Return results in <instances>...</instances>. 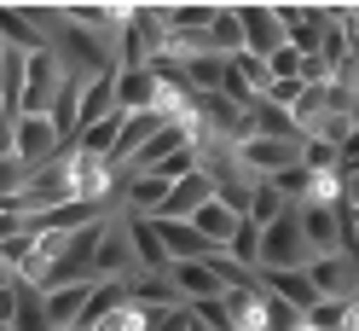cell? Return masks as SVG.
<instances>
[{
  "instance_id": "6da1fadb",
  "label": "cell",
  "mask_w": 359,
  "mask_h": 331,
  "mask_svg": "<svg viewBox=\"0 0 359 331\" xmlns=\"http://www.w3.org/2000/svg\"><path fill=\"white\" fill-rule=\"evenodd\" d=\"M313 261V245H307V233H302V221H296V204H290L273 227H261V273H278V268H307Z\"/></svg>"
},
{
  "instance_id": "7a4b0ae2",
  "label": "cell",
  "mask_w": 359,
  "mask_h": 331,
  "mask_svg": "<svg viewBox=\"0 0 359 331\" xmlns=\"http://www.w3.org/2000/svg\"><path fill=\"white\" fill-rule=\"evenodd\" d=\"M58 82H64V64L53 47H41L24 58V99H18V117H47V105L58 93Z\"/></svg>"
},
{
  "instance_id": "3957f363",
  "label": "cell",
  "mask_w": 359,
  "mask_h": 331,
  "mask_svg": "<svg viewBox=\"0 0 359 331\" xmlns=\"http://www.w3.org/2000/svg\"><path fill=\"white\" fill-rule=\"evenodd\" d=\"M122 279H133V238H128V221L116 215L93 250V285H122Z\"/></svg>"
},
{
  "instance_id": "277c9868",
  "label": "cell",
  "mask_w": 359,
  "mask_h": 331,
  "mask_svg": "<svg viewBox=\"0 0 359 331\" xmlns=\"http://www.w3.org/2000/svg\"><path fill=\"white\" fill-rule=\"evenodd\" d=\"M64 151H70V145L58 140V128L47 117H18V151H12V157L24 169H47V163L64 157Z\"/></svg>"
},
{
  "instance_id": "5b68a950",
  "label": "cell",
  "mask_w": 359,
  "mask_h": 331,
  "mask_svg": "<svg viewBox=\"0 0 359 331\" xmlns=\"http://www.w3.org/2000/svg\"><path fill=\"white\" fill-rule=\"evenodd\" d=\"M307 279H313V291H319V302H348L353 285H359V261H353L348 250L313 256V261H307Z\"/></svg>"
},
{
  "instance_id": "8992f818",
  "label": "cell",
  "mask_w": 359,
  "mask_h": 331,
  "mask_svg": "<svg viewBox=\"0 0 359 331\" xmlns=\"http://www.w3.org/2000/svg\"><path fill=\"white\" fill-rule=\"evenodd\" d=\"M215 197V174L209 169H197V174H186V181H174L168 186V197H163V209H156L151 221H191L197 209H203Z\"/></svg>"
},
{
  "instance_id": "52a82bcc",
  "label": "cell",
  "mask_w": 359,
  "mask_h": 331,
  "mask_svg": "<svg viewBox=\"0 0 359 331\" xmlns=\"http://www.w3.org/2000/svg\"><path fill=\"white\" fill-rule=\"evenodd\" d=\"M238 24H243V53L250 58H273L284 47V24L273 6H238Z\"/></svg>"
},
{
  "instance_id": "ba28073f",
  "label": "cell",
  "mask_w": 359,
  "mask_h": 331,
  "mask_svg": "<svg viewBox=\"0 0 359 331\" xmlns=\"http://www.w3.org/2000/svg\"><path fill=\"white\" fill-rule=\"evenodd\" d=\"M151 227H156V238H163L168 261H215V256H220L209 238L191 227V221H151Z\"/></svg>"
},
{
  "instance_id": "9c48e42d",
  "label": "cell",
  "mask_w": 359,
  "mask_h": 331,
  "mask_svg": "<svg viewBox=\"0 0 359 331\" xmlns=\"http://www.w3.org/2000/svg\"><path fill=\"white\" fill-rule=\"evenodd\" d=\"M296 221L307 233L313 256H336L342 250V209H325V204H296Z\"/></svg>"
},
{
  "instance_id": "30bf717a",
  "label": "cell",
  "mask_w": 359,
  "mask_h": 331,
  "mask_svg": "<svg viewBox=\"0 0 359 331\" xmlns=\"http://www.w3.org/2000/svg\"><path fill=\"white\" fill-rule=\"evenodd\" d=\"M87 297H93V279H81V285H53V291H41L47 325H53V331H76V325H81Z\"/></svg>"
},
{
  "instance_id": "8fae6325",
  "label": "cell",
  "mask_w": 359,
  "mask_h": 331,
  "mask_svg": "<svg viewBox=\"0 0 359 331\" xmlns=\"http://www.w3.org/2000/svg\"><path fill=\"white\" fill-rule=\"evenodd\" d=\"M122 221H128V238H133V273L168 279L174 261H168V250H163V238H156V227H151V221H140V215H122Z\"/></svg>"
},
{
  "instance_id": "7c38bea8",
  "label": "cell",
  "mask_w": 359,
  "mask_h": 331,
  "mask_svg": "<svg viewBox=\"0 0 359 331\" xmlns=\"http://www.w3.org/2000/svg\"><path fill=\"white\" fill-rule=\"evenodd\" d=\"M174 291H180V302H209V297H226V285H220V273H215V261H174Z\"/></svg>"
},
{
  "instance_id": "4fadbf2b",
  "label": "cell",
  "mask_w": 359,
  "mask_h": 331,
  "mask_svg": "<svg viewBox=\"0 0 359 331\" xmlns=\"http://www.w3.org/2000/svg\"><path fill=\"white\" fill-rule=\"evenodd\" d=\"M0 47H12V53L47 47V30L35 24V6H0Z\"/></svg>"
},
{
  "instance_id": "5bb4252c",
  "label": "cell",
  "mask_w": 359,
  "mask_h": 331,
  "mask_svg": "<svg viewBox=\"0 0 359 331\" xmlns=\"http://www.w3.org/2000/svg\"><path fill=\"white\" fill-rule=\"evenodd\" d=\"M163 105V82L151 70H116V110L122 117H140V110Z\"/></svg>"
},
{
  "instance_id": "9a60e30c",
  "label": "cell",
  "mask_w": 359,
  "mask_h": 331,
  "mask_svg": "<svg viewBox=\"0 0 359 331\" xmlns=\"http://www.w3.org/2000/svg\"><path fill=\"white\" fill-rule=\"evenodd\" d=\"M261 291L266 297H278V302H290L296 314H307L313 302H319V291H313V279H307V268L296 273V268H278V273H261Z\"/></svg>"
},
{
  "instance_id": "2e32d148",
  "label": "cell",
  "mask_w": 359,
  "mask_h": 331,
  "mask_svg": "<svg viewBox=\"0 0 359 331\" xmlns=\"http://www.w3.org/2000/svg\"><path fill=\"white\" fill-rule=\"evenodd\" d=\"M238 221H243V215H238L232 204H220V197H209V204H203V209H197V215H191V227H197V233H203V238H209V245H215V250H226V238L238 233Z\"/></svg>"
},
{
  "instance_id": "e0dca14e",
  "label": "cell",
  "mask_w": 359,
  "mask_h": 331,
  "mask_svg": "<svg viewBox=\"0 0 359 331\" xmlns=\"http://www.w3.org/2000/svg\"><path fill=\"white\" fill-rule=\"evenodd\" d=\"M250 134H261V140H302V128H296V117H290V110L255 99V105H250ZM302 145H307V140H302Z\"/></svg>"
},
{
  "instance_id": "ac0fdd59",
  "label": "cell",
  "mask_w": 359,
  "mask_h": 331,
  "mask_svg": "<svg viewBox=\"0 0 359 331\" xmlns=\"http://www.w3.org/2000/svg\"><path fill=\"white\" fill-rule=\"evenodd\" d=\"M226 261H232V268H243V273H255V279H261V227H255L250 215H243V221H238V233L226 238Z\"/></svg>"
},
{
  "instance_id": "d6986e66",
  "label": "cell",
  "mask_w": 359,
  "mask_h": 331,
  "mask_svg": "<svg viewBox=\"0 0 359 331\" xmlns=\"http://www.w3.org/2000/svg\"><path fill=\"white\" fill-rule=\"evenodd\" d=\"M203 47H209V53H220V58H238V53H243L238 6H220V12H215V24H209V35H203Z\"/></svg>"
},
{
  "instance_id": "ffe728a7",
  "label": "cell",
  "mask_w": 359,
  "mask_h": 331,
  "mask_svg": "<svg viewBox=\"0 0 359 331\" xmlns=\"http://www.w3.org/2000/svg\"><path fill=\"white\" fill-rule=\"evenodd\" d=\"M122 110H110V117H99V122H87L81 134H76V151L81 157H110V145H116V134H122Z\"/></svg>"
},
{
  "instance_id": "44dd1931",
  "label": "cell",
  "mask_w": 359,
  "mask_h": 331,
  "mask_svg": "<svg viewBox=\"0 0 359 331\" xmlns=\"http://www.w3.org/2000/svg\"><path fill=\"white\" fill-rule=\"evenodd\" d=\"M284 209H290V204L273 192V181H255V186H250V209H243V215H250L255 227H273V221H278Z\"/></svg>"
},
{
  "instance_id": "7402d4cb",
  "label": "cell",
  "mask_w": 359,
  "mask_h": 331,
  "mask_svg": "<svg viewBox=\"0 0 359 331\" xmlns=\"http://www.w3.org/2000/svg\"><path fill=\"white\" fill-rule=\"evenodd\" d=\"M145 331H191V308H186V302L145 308Z\"/></svg>"
},
{
  "instance_id": "603a6c76",
  "label": "cell",
  "mask_w": 359,
  "mask_h": 331,
  "mask_svg": "<svg viewBox=\"0 0 359 331\" xmlns=\"http://www.w3.org/2000/svg\"><path fill=\"white\" fill-rule=\"evenodd\" d=\"M191 320L203 331H232V314H226V297H209V302H191Z\"/></svg>"
},
{
  "instance_id": "cb8c5ba5",
  "label": "cell",
  "mask_w": 359,
  "mask_h": 331,
  "mask_svg": "<svg viewBox=\"0 0 359 331\" xmlns=\"http://www.w3.org/2000/svg\"><path fill=\"white\" fill-rule=\"evenodd\" d=\"M24 186H29V169L18 163V157H6V163H0V204H12Z\"/></svg>"
},
{
  "instance_id": "d4e9b609",
  "label": "cell",
  "mask_w": 359,
  "mask_h": 331,
  "mask_svg": "<svg viewBox=\"0 0 359 331\" xmlns=\"http://www.w3.org/2000/svg\"><path fill=\"white\" fill-rule=\"evenodd\" d=\"M12 151H18V117H12V110H0V163H6Z\"/></svg>"
},
{
  "instance_id": "484cf974",
  "label": "cell",
  "mask_w": 359,
  "mask_h": 331,
  "mask_svg": "<svg viewBox=\"0 0 359 331\" xmlns=\"http://www.w3.org/2000/svg\"><path fill=\"white\" fill-rule=\"evenodd\" d=\"M18 320V285H0V325Z\"/></svg>"
},
{
  "instance_id": "4316f807",
  "label": "cell",
  "mask_w": 359,
  "mask_h": 331,
  "mask_svg": "<svg viewBox=\"0 0 359 331\" xmlns=\"http://www.w3.org/2000/svg\"><path fill=\"white\" fill-rule=\"evenodd\" d=\"M348 204H359V174H353V181H348Z\"/></svg>"
},
{
  "instance_id": "83f0119b",
  "label": "cell",
  "mask_w": 359,
  "mask_h": 331,
  "mask_svg": "<svg viewBox=\"0 0 359 331\" xmlns=\"http://www.w3.org/2000/svg\"><path fill=\"white\" fill-rule=\"evenodd\" d=\"M348 308H353V314H359V285H353V297H348Z\"/></svg>"
},
{
  "instance_id": "f1b7e54d",
  "label": "cell",
  "mask_w": 359,
  "mask_h": 331,
  "mask_svg": "<svg viewBox=\"0 0 359 331\" xmlns=\"http://www.w3.org/2000/svg\"><path fill=\"white\" fill-rule=\"evenodd\" d=\"M191 331H203V325H197V320H191Z\"/></svg>"
},
{
  "instance_id": "f546056e",
  "label": "cell",
  "mask_w": 359,
  "mask_h": 331,
  "mask_svg": "<svg viewBox=\"0 0 359 331\" xmlns=\"http://www.w3.org/2000/svg\"><path fill=\"white\" fill-rule=\"evenodd\" d=\"M0 331H12V325H0Z\"/></svg>"
}]
</instances>
